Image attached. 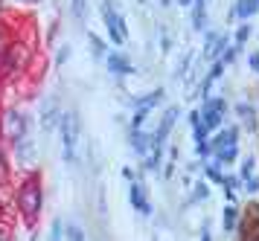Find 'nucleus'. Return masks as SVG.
I'll use <instances>...</instances> for the list:
<instances>
[{"label":"nucleus","instance_id":"nucleus-1","mask_svg":"<svg viewBox=\"0 0 259 241\" xmlns=\"http://www.w3.org/2000/svg\"><path fill=\"white\" fill-rule=\"evenodd\" d=\"M15 207L21 212V218L29 221V224L38 218V212L44 207V189L38 183V174H29V177L21 180L18 192H15Z\"/></svg>","mask_w":259,"mask_h":241},{"label":"nucleus","instance_id":"nucleus-2","mask_svg":"<svg viewBox=\"0 0 259 241\" xmlns=\"http://www.w3.org/2000/svg\"><path fill=\"white\" fill-rule=\"evenodd\" d=\"M61 131V146H64V163L76 166V146H79V137H82V119L76 111H64L59 122Z\"/></svg>","mask_w":259,"mask_h":241},{"label":"nucleus","instance_id":"nucleus-3","mask_svg":"<svg viewBox=\"0 0 259 241\" xmlns=\"http://www.w3.org/2000/svg\"><path fill=\"white\" fill-rule=\"evenodd\" d=\"M0 134L9 139V142H18L21 137H26V134H29V119H26L24 111L9 108L6 114L0 116Z\"/></svg>","mask_w":259,"mask_h":241},{"label":"nucleus","instance_id":"nucleus-4","mask_svg":"<svg viewBox=\"0 0 259 241\" xmlns=\"http://www.w3.org/2000/svg\"><path fill=\"white\" fill-rule=\"evenodd\" d=\"M102 18H105V29H108V35H111V41H114L117 46H122L125 41H128V29H125L122 15L111 6V0L102 3Z\"/></svg>","mask_w":259,"mask_h":241},{"label":"nucleus","instance_id":"nucleus-5","mask_svg":"<svg viewBox=\"0 0 259 241\" xmlns=\"http://www.w3.org/2000/svg\"><path fill=\"white\" fill-rule=\"evenodd\" d=\"M35 157H38V146L35 139L29 137H21L18 142H12V160L21 166V169H29V166H35Z\"/></svg>","mask_w":259,"mask_h":241},{"label":"nucleus","instance_id":"nucleus-6","mask_svg":"<svg viewBox=\"0 0 259 241\" xmlns=\"http://www.w3.org/2000/svg\"><path fill=\"white\" fill-rule=\"evenodd\" d=\"M178 114H181V108H178V105L166 108L160 125L154 128V134H152V149H163V146H166V139H169V134H172V128H175V122H178Z\"/></svg>","mask_w":259,"mask_h":241},{"label":"nucleus","instance_id":"nucleus-7","mask_svg":"<svg viewBox=\"0 0 259 241\" xmlns=\"http://www.w3.org/2000/svg\"><path fill=\"white\" fill-rule=\"evenodd\" d=\"M128 201H131V207L137 209L143 218H152L154 215V207H152V201H149V192H146V183H143V180H131Z\"/></svg>","mask_w":259,"mask_h":241},{"label":"nucleus","instance_id":"nucleus-8","mask_svg":"<svg viewBox=\"0 0 259 241\" xmlns=\"http://www.w3.org/2000/svg\"><path fill=\"white\" fill-rule=\"evenodd\" d=\"M61 114H64V111L59 108V102H56V99H47V102L41 105V111H38V122H41V128H44V134H47V131H53V128H59Z\"/></svg>","mask_w":259,"mask_h":241},{"label":"nucleus","instance_id":"nucleus-9","mask_svg":"<svg viewBox=\"0 0 259 241\" xmlns=\"http://www.w3.org/2000/svg\"><path fill=\"white\" fill-rule=\"evenodd\" d=\"M105 64H108V73H111V76H119V79L134 73V64H131V58L125 56V53H119V50L108 53V56H105Z\"/></svg>","mask_w":259,"mask_h":241},{"label":"nucleus","instance_id":"nucleus-10","mask_svg":"<svg viewBox=\"0 0 259 241\" xmlns=\"http://www.w3.org/2000/svg\"><path fill=\"white\" fill-rule=\"evenodd\" d=\"M128 146H131V151H134L137 157H146V154L152 151V134H149V131H143V128H131Z\"/></svg>","mask_w":259,"mask_h":241},{"label":"nucleus","instance_id":"nucleus-11","mask_svg":"<svg viewBox=\"0 0 259 241\" xmlns=\"http://www.w3.org/2000/svg\"><path fill=\"white\" fill-rule=\"evenodd\" d=\"M259 12V0H236L233 9L227 12V21H247Z\"/></svg>","mask_w":259,"mask_h":241},{"label":"nucleus","instance_id":"nucleus-12","mask_svg":"<svg viewBox=\"0 0 259 241\" xmlns=\"http://www.w3.org/2000/svg\"><path fill=\"white\" fill-rule=\"evenodd\" d=\"M236 157H239V142L222 146V149H215V154H212V160L219 163V166H230V163H236Z\"/></svg>","mask_w":259,"mask_h":241},{"label":"nucleus","instance_id":"nucleus-13","mask_svg":"<svg viewBox=\"0 0 259 241\" xmlns=\"http://www.w3.org/2000/svg\"><path fill=\"white\" fill-rule=\"evenodd\" d=\"M222 227H224V232H236L239 230V207H236V204H227V207H224Z\"/></svg>","mask_w":259,"mask_h":241},{"label":"nucleus","instance_id":"nucleus-14","mask_svg":"<svg viewBox=\"0 0 259 241\" xmlns=\"http://www.w3.org/2000/svg\"><path fill=\"white\" fill-rule=\"evenodd\" d=\"M201 122H204V128H207L210 134H215V131L222 128V111H210V108H201Z\"/></svg>","mask_w":259,"mask_h":241},{"label":"nucleus","instance_id":"nucleus-15","mask_svg":"<svg viewBox=\"0 0 259 241\" xmlns=\"http://www.w3.org/2000/svg\"><path fill=\"white\" fill-rule=\"evenodd\" d=\"M236 114L242 116V122H245L247 131H256V111H253V105H247V102L236 105Z\"/></svg>","mask_w":259,"mask_h":241},{"label":"nucleus","instance_id":"nucleus-16","mask_svg":"<svg viewBox=\"0 0 259 241\" xmlns=\"http://www.w3.org/2000/svg\"><path fill=\"white\" fill-rule=\"evenodd\" d=\"M143 160H146V163H143V169H146V172H157V169H160V163H163V149H152Z\"/></svg>","mask_w":259,"mask_h":241},{"label":"nucleus","instance_id":"nucleus-17","mask_svg":"<svg viewBox=\"0 0 259 241\" xmlns=\"http://www.w3.org/2000/svg\"><path fill=\"white\" fill-rule=\"evenodd\" d=\"M204 177H207V180H212V183H222V180H224V174H222V166H219L215 160L204 163Z\"/></svg>","mask_w":259,"mask_h":241},{"label":"nucleus","instance_id":"nucleus-18","mask_svg":"<svg viewBox=\"0 0 259 241\" xmlns=\"http://www.w3.org/2000/svg\"><path fill=\"white\" fill-rule=\"evenodd\" d=\"M47 241H64V221H61V218H53Z\"/></svg>","mask_w":259,"mask_h":241},{"label":"nucleus","instance_id":"nucleus-19","mask_svg":"<svg viewBox=\"0 0 259 241\" xmlns=\"http://www.w3.org/2000/svg\"><path fill=\"white\" fill-rule=\"evenodd\" d=\"M210 198V186L207 183H195V192L189 195V204H201V201H207Z\"/></svg>","mask_w":259,"mask_h":241},{"label":"nucleus","instance_id":"nucleus-20","mask_svg":"<svg viewBox=\"0 0 259 241\" xmlns=\"http://www.w3.org/2000/svg\"><path fill=\"white\" fill-rule=\"evenodd\" d=\"M91 50H94V56L96 58H102V61H105V41H102V38H99V35H94L91 32Z\"/></svg>","mask_w":259,"mask_h":241},{"label":"nucleus","instance_id":"nucleus-21","mask_svg":"<svg viewBox=\"0 0 259 241\" xmlns=\"http://www.w3.org/2000/svg\"><path fill=\"white\" fill-rule=\"evenodd\" d=\"M247 38H250V23H242V26L236 29V35H233V44H236V46H242Z\"/></svg>","mask_w":259,"mask_h":241},{"label":"nucleus","instance_id":"nucleus-22","mask_svg":"<svg viewBox=\"0 0 259 241\" xmlns=\"http://www.w3.org/2000/svg\"><path fill=\"white\" fill-rule=\"evenodd\" d=\"M64 235H67V241H84V230L79 227V224H67Z\"/></svg>","mask_w":259,"mask_h":241},{"label":"nucleus","instance_id":"nucleus-23","mask_svg":"<svg viewBox=\"0 0 259 241\" xmlns=\"http://www.w3.org/2000/svg\"><path fill=\"white\" fill-rule=\"evenodd\" d=\"M253 169H256V160H253V157H245V160H242V172H239V177H242V180H245V177H250V174H253Z\"/></svg>","mask_w":259,"mask_h":241},{"label":"nucleus","instance_id":"nucleus-24","mask_svg":"<svg viewBox=\"0 0 259 241\" xmlns=\"http://www.w3.org/2000/svg\"><path fill=\"white\" fill-rule=\"evenodd\" d=\"M222 183H224V189H233V192H236V189H239V183H242V177H239V174H224Z\"/></svg>","mask_w":259,"mask_h":241},{"label":"nucleus","instance_id":"nucleus-25","mask_svg":"<svg viewBox=\"0 0 259 241\" xmlns=\"http://www.w3.org/2000/svg\"><path fill=\"white\" fill-rule=\"evenodd\" d=\"M195 151H198V157L204 160V157H212V146L204 139V142H195Z\"/></svg>","mask_w":259,"mask_h":241},{"label":"nucleus","instance_id":"nucleus-26","mask_svg":"<svg viewBox=\"0 0 259 241\" xmlns=\"http://www.w3.org/2000/svg\"><path fill=\"white\" fill-rule=\"evenodd\" d=\"M242 183H245V189H247V192H259V177H256V174H250V177H245Z\"/></svg>","mask_w":259,"mask_h":241},{"label":"nucleus","instance_id":"nucleus-27","mask_svg":"<svg viewBox=\"0 0 259 241\" xmlns=\"http://www.w3.org/2000/svg\"><path fill=\"white\" fill-rule=\"evenodd\" d=\"M0 241H12V227L6 221H0Z\"/></svg>","mask_w":259,"mask_h":241},{"label":"nucleus","instance_id":"nucleus-28","mask_svg":"<svg viewBox=\"0 0 259 241\" xmlns=\"http://www.w3.org/2000/svg\"><path fill=\"white\" fill-rule=\"evenodd\" d=\"M247 67L253 70V73H259V53H256V50H253V53L247 56Z\"/></svg>","mask_w":259,"mask_h":241},{"label":"nucleus","instance_id":"nucleus-29","mask_svg":"<svg viewBox=\"0 0 259 241\" xmlns=\"http://www.w3.org/2000/svg\"><path fill=\"white\" fill-rule=\"evenodd\" d=\"M9 180V169H6V163H3V154H0V186H6Z\"/></svg>","mask_w":259,"mask_h":241},{"label":"nucleus","instance_id":"nucleus-30","mask_svg":"<svg viewBox=\"0 0 259 241\" xmlns=\"http://www.w3.org/2000/svg\"><path fill=\"white\" fill-rule=\"evenodd\" d=\"M73 15H76V18L84 15V0H73Z\"/></svg>","mask_w":259,"mask_h":241},{"label":"nucleus","instance_id":"nucleus-31","mask_svg":"<svg viewBox=\"0 0 259 241\" xmlns=\"http://www.w3.org/2000/svg\"><path fill=\"white\" fill-rule=\"evenodd\" d=\"M67 58H70V46H61V50H59V56H56V61H59V64H64Z\"/></svg>","mask_w":259,"mask_h":241},{"label":"nucleus","instance_id":"nucleus-32","mask_svg":"<svg viewBox=\"0 0 259 241\" xmlns=\"http://www.w3.org/2000/svg\"><path fill=\"white\" fill-rule=\"evenodd\" d=\"M122 177H125V180H137V177H134V169H122Z\"/></svg>","mask_w":259,"mask_h":241},{"label":"nucleus","instance_id":"nucleus-33","mask_svg":"<svg viewBox=\"0 0 259 241\" xmlns=\"http://www.w3.org/2000/svg\"><path fill=\"white\" fill-rule=\"evenodd\" d=\"M201 241H212V235H210V230H207V227L201 230Z\"/></svg>","mask_w":259,"mask_h":241},{"label":"nucleus","instance_id":"nucleus-34","mask_svg":"<svg viewBox=\"0 0 259 241\" xmlns=\"http://www.w3.org/2000/svg\"><path fill=\"white\" fill-rule=\"evenodd\" d=\"M178 3H181V6H192V0H178Z\"/></svg>","mask_w":259,"mask_h":241},{"label":"nucleus","instance_id":"nucleus-35","mask_svg":"<svg viewBox=\"0 0 259 241\" xmlns=\"http://www.w3.org/2000/svg\"><path fill=\"white\" fill-rule=\"evenodd\" d=\"M0 215H3V209H0Z\"/></svg>","mask_w":259,"mask_h":241}]
</instances>
